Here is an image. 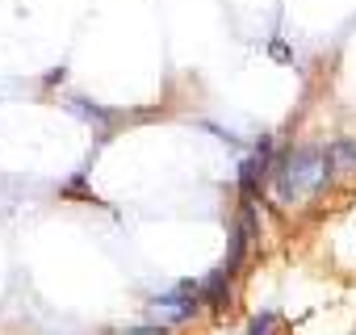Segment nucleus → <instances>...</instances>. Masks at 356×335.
Here are the masks:
<instances>
[{"label":"nucleus","mask_w":356,"mask_h":335,"mask_svg":"<svg viewBox=\"0 0 356 335\" xmlns=\"http://www.w3.org/2000/svg\"><path fill=\"white\" fill-rule=\"evenodd\" d=\"M327 181H331V163H327V147L323 142L293 147V151H285L273 163V185H277L281 202H302V197L318 193Z\"/></svg>","instance_id":"nucleus-1"},{"label":"nucleus","mask_w":356,"mask_h":335,"mask_svg":"<svg viewBox=\"0 0 356 335\" xmlns=\"http://www.w3.org/2000/svg\"><path fill=\"white\" fill-rule=\"evenodd\" d=\"M197 306H202V285H193V281H181L172 293L151 297V310H155V318H159L163 327L193 318V314H197Z\"/></svg>","instance_id":"nucleus-2"},{"label":"nucleus","mask_w":356,"mask_h":335,"mask_svg":"<svg viewBox=\"0 0 356 335\" xmlns=\"http://www.w3.org/2000/svg\"><path fill=\"white\" fill-rule=\"evenodd\" d=\"M268 172H273V142L260 138L256 151L239 163V193H243V202H256V189H260V181Z\"/></svg>","instance_id":"nucleus-3"},{"label":"nucleus","mask_w":356,"mask_h":335,"mask_svg":"<svg viewBox=\"0 0 356 335\" xmlns=\"http://www.w3.org/2000/svg\"><path fill=\"white\" fill-rule=\"evenodd\" d=\"M227 297H231V272L214 268V272L202 281V302H206V306H214V310H222V306H227Z\"/></svg>","instance_id":"nucleus-4"},{"label":"nucleus","mask_w":356,"mask_h":335,"mask_svg":"<svg viewBox=\"0 0 356 335\" xmlns=\"http://www.w3.org/2000/svg\"><path fill=\"white\" fill-rule=\"evenodd\" d=\"M327 163H331V177L335 172H356V138L327 142Z\"/></svg>","instance_id":"nucleus-5"},{"label":"nucleus","mask_w":356,"mask_h":335,"mask_svg":"<svg viewBox=\"0 0 356 335\" xmlns=\"http://www.w3.org/2000/svg\"><path fill=\"white\" fill-rule=\"evenodd\" d=\"M118 335H168L163 322H151V327H130V331H118Z\"/></svg>","instance_id":"nucleus-6"},{"label":"nucleus","mask_w":356,"mask_h":335,"mask_svg":"<svg viewBox=\"0 0 356 335\" xmlns=\"http://www.w3.org/2000/svg\"><path fill=\"white\" fill-rule=\"evenodd\" d=\"M268 327H273V314H260V318H252L248 335H268Z\"/></svg>","instance_id":"nucleus-7"}]
</instances>
